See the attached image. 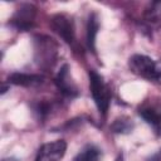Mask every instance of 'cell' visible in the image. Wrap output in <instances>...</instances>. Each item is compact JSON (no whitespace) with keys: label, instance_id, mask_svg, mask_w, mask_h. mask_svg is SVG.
Returning a JSON list of instances; mask_svg holds the SVG:
<instances>
[{"label":"cell","instance_id":"7","mask_svg":"<svg viewBox=\"0 0 161 161\" xmlns=\"http://www.w3.org/2000/svg\"><path fill=\"white\" fill-rule=\"evenodd\" d=\"M55 86L58 87L59 92L65 96V97H75L78 94V88H77V84L73 80L72 75H70V72H69V67L67 64H64L60 70L58 72L57 77H55Z\"/></svg>","mask_w":161,"mask_h":161},{"label":"cell","instance_id":"13","mask_svg":"<svg viewBox=\"0 0 161 161\" xmlns=\"http://www.w3.org/2000/svg\"><path fill=\"white\" fill-rule=\"evenodd\" d=\"M133 128V123L128 117H119L114 119L111 126V130L116 133H127Z\"/></svg>","mask_w":161,"mask_h":161},{"label":"cell","instance_id":"10","mask_svg":"<svg viewBox=\"0 0 161 161\" xmlns=\"http://www.w3.org/2000/svg\"><path fill=\"white\" fill-rule=\"evenodd\" d=\"M99 29V21L96 14H91L88 18V24H87V44L92 52H94L96 48V36Z\"/></svg>","mask_w":161,"mask_h":161},{"label":"cell","instance_id":"2","mask_svg":"<svg viewBox=\"0 0 161 161\" xmlns=\"http://www.w3.org/2000/svg\"><path fill=\"white\" fill-rule=\"evenodd\" d=\"M128 67L132 73L147 80H156L161 77V65L147 55H132L128 60Z\"/></svg>","mask_w":161,"mask_h":161},{"label":"cell","instance_id":"6","mask_svg":"<svg viewBox=\"0 0 161 161\" xmlns=\"http://www.w3.org/2000/svg\"><path fill=\"white\" fill-rule=\"evenodd\" d=\"M67 151V143L64 140H57L43 145L36 155L35 161H60Z\"/></svg>","mask_w":161,"mask_h":161},{"label":"cell","instance_id":"8","mask_svg":"<svg viewBox=\"0 0 161 161\" xmlns=\"http://www.w3.org/2000/svg\"><path fill=\"white\" fill-rule=\"evenodd\" d=\"M9 83L21 87H36L43 83L44 77L40 74H26V73H13L8 78Z\"/></svg>","mask_w":161,"mask_h":161},{"label":"cell","instance_id":"12","mask_svg":"<svg viewBox=\"0 0 161 161\" xmlns=\"http://www.w3.org/2000/svg\"><path fill=\"white\" fill-rule=\"evenodd\" d=\"M99 157L101 152L97 147L87 146L73 158V161H99Z\"/></svg>","mask_w":161,"mask_h":161},{"label":"cell","instance_id":"3","mask_svg":"<svg viewBox=\"0 0 161 161\" xmlns=\"http://www.w3.org/2000/svg\"><path fill=\"white\" fill-rule=\"evenodd\" d=\"M57 43L45 35H38L34 38V53L35 60L39 67L47 69L52 67L57 59Z\"/></svg>","mask_w":161,"mask_h":161},{"label":"cell","instance_id":"11","mask_svg":"<svg viewBox=\"0 0 161 161\" xmlns=\"http://www.w3.org/2000/svg\"><path fill=\"white\" fill-rule=\"evenodd\" d=\"M143 18L148 23H160L161 21V1L151 3L143 11Z\"/></svg>","mask_w":161,"mask_h":161},{"label":"cell","instance_id":"1","mask_svg":"<svg viewBox=\"0 0 161 161\" xmlns=\"http://www.w3.org/2000/svg\"><path fill=\"white\" fill-rule=\"evenodd\" d=\"M89 88L93 101L102 114H106L111 103V89L104 82L103 77L96 70H89Z\"/></svg>","mask_w":161,"mask_h":161},{"label":"cell","instance_id":"4","mask_svg":"<svg viewBox=\"0 0 161 161\" xmlns=\"http://www.w3.org/2000/svg\"><path fill=\"white\" fill-rule=\"evenodd\" d=\"M35 14H36V8L34 5L23 4L14 13L13 18L10 19V24L18 30H21V31L29 30L34 25Z\"/></svg>","mask_w":161,"mask_h":161},{"label":"cell","instance_id":"9","mask_svg":"<svg viewBox=\"0 0 161 161\" xmlns=\"http://www.w3.org/2000/svg\"><path fill=\"white\" fill-rule=\"evenodd\" d=\"M140 116L148 123L157 136H161V112L153 107H143L140 109Z\"/></svg>","mask_w":161,"mask_h":161},{"label":"cell","instance_id":"5","mask_svg":"<svg viewBox=\"0 0 161 161\" xmlns=\"http://www.w3.org/2000/svg\"><path fill=\"white\" fill-rule=\"evenodd\" d=\"M50 28L68 44L74 40V24L72 18L65 14H55L49 20Z\"/></svg>","mask_w":161,"mask_h":161},{"label":"cell","instance_id":"14","mask_svg":"<svg viewBox=\"0 0 161 161\" xmlns=\"http://www.w3.org/2000/svg\"><path fill=\"white\" fill-rule=\"evenodd\" d=\"M3 161H16V160H13V158H4Z\"/></svg>","mask_w":161,"mask_h":161}]
</instances>
